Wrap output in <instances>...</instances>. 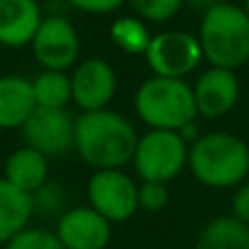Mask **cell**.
I'll return each mask as SVG.
<instances>
[{"mask_svg":"<svg viewBox=\"0 0 249 249\" xmlns=\"http://www.w3.org/2000/svg\"><path fill=\"white\" fill-rule=\"evenodd\" d=\"M70 86H72L74 105L83 112H96L105 109L116 96L118 77L109 61L90 57L74 66L70 74Z\"/></svg>","mask_w":249,"mask_h":249,"instance_id":"8fae6325","label":"cell"},{"mask_svg":"<svg viewBox=\"0 0 249 249\" xmlns=\"http://www.w3.org/2000/svg\"><path fill=\"white\" fill-rule=\"evenodd\" d=\"M33 81L20 74H4L0 77V129H22L35 112Z\"/></svg>","mask_w":249,"mask_h":249,"instance_id":"5bb4252c","label":"cell"},{"mask_svg":"<svg viewBox=\"0 0 249 249\" xmlns=\"http://www.w3.org/2000/svg\"><path fill=\"white\" fill-rule=\"evenodd\" d=\"M31 197H33L35 214L44 216V219H55L57 221L70 208L66 188L61 184H57V181H51V179H48L39 190H35Z\"/></svg>","mask_w":249,"mask_h":249,"instance_id":"ffe728a7","label":"cell"},{"mask_svg":"<svg viewBox=\"0 0 249 249\" xmlns=\"http://www.w3.org/2000/svg\"><path fill=\"white\" fill-rule=\"evenodd\" d=\"M190 144L177 131L149 129L138 138L131 158L133 173L140 181H168L177 179L188 168Z\"/></svg>","mask_w":249,"mask_h":249,"instance_id":"5b68a950","label":"cell"},{"mask_svg":"<svg viewBox=\"0 0 249 249\" xmlns=\"http://www.w3.org/2000/svg\"><path fill=\"white\" fill-rule=\"evenodd\" d=\"M171 201L168 184L162 181H138V206L144 212H162Z\"/></svg>","mask_w":249,"mask_h":249,"instance_id":"603a6c76","label":"cell"},{"mask_svg":"<svg viewBox=\"0 0 249 249\" xmlns=\"http://www.w3.org/2000/svg\"><path fill=\"white\" fill-rule=\"evenodd\" d=\"M133 109L149 129L179 131L184 124L197 121L193 86L184 79L151 77L140 83L133 96Z\"/></svg>","mask_w":249,"mask_h":249,"instance_id":"277c9868","label":"cell"},{"mask_svg":"<svg viewBox=\"0 0 249 249\" xmlns=\"http://www.w3.org/2000/svg\"><path fill=\"white\" fill-rule=\"evenodd\" d=\"M51 175V164L48 158L39 151L31 149V146H20V149L11 151L4 162V179L13 184L16 188L24 190V193L33 195L48 181Z\"/></svg>","mask_w":249,"mask_h":249,"instance_id":"2e32d148","label":"cell"},{"mask_svg":"<svg viewBox=\"0 0 249 249\" xmlns=\"http://www.w3.org/2000/svg\"><path fill=\"white\" fill-rule=\"evenodd\" d=\"M109 37L127 55H144L153 35L149 33L146 22L138 16H123L112 22Z\"/></svg>","mask_w":249,"mask_h":249,"instance_id":"d6986e66","label":"cell"},{"mask_svg":"<svg viewBox=\"0 0 249 249\" xmlns=\"http://www.w3.org/2000/svg\"><path fill=\"white\" fill-rule=\"evenodd\" d=\"M33 57L44 70L66 72L72 68L81 53V39L74 24L64 16H48L42 20L33 42Z\"/></svg>","mask_w":249,"mask_h":249,"instance_id":"ba28073f","label":"cell"},{"mask_svg":"<svg viewBox=\"0 0 249 249\" xmlns=\"http://www.w3.org/2000/svg\"><path fill=\"white\" fill-rule=\"evenodd\" d=\"M42 20L37 0H0V46H31Z\"/></svg>","mask_w":249,"mask_h":249,"instance_id":"4fadbf2b","label":"cell"},{"mask_svg":"<svg viewBox=\"0 0 249 249\" xmlns=\"http://www.w3.org/2000/svg\"><path fill=\"white\" fill-rule=\"evenodd\" d=\"M127 4L140 20L162 24L179 13L184 0H127Z\"/></svg>","mask_w":249,"mask_h":249,"instance_id":"44dd1931","label":"cell"},{"mask_svg":"<svg viewBox=\"0 0 249 249\" xmlns=\"http://www.w3.org/2000/svg\"><path fill=\"white\" fill-rule=\"evenodd\" d=\"M232 216L249 228V179L243 181L232 195Z\"/></svg>","mask_w":249,"mask_h":249,"instance_id":"d4e9b609","label":"cell"},{"mask_svg":"<svg viewBox=\"0 0 249 249\" xmlns=\"http://www.w3.org/2000/svg\"><path fill=\"white\" fill-rule=\"evenodd\" d=\"M199 46L203 59L214 68L236 70L249 59V18L232 2H214L199 22Z\"/></svg>","mask_w":249,"mask_h":249,"instance_id":"3957f363","label":"cell"},{"mask_svg":"<svg viewBox=\"0 0 249 249\" xmlns=\"http://www.w3.org/2000/svg\"><path fill=\"white\" fill-rule=\"evenodd\" d=\"M74 121L68 109L35 107L29 121L22 124L26 146L51 158H64L74 151Z\"/></svg>","mask_w":249,"mask_h":249,"instance_id":"9c48e42d","label":"cell"},{"mask_svg":"<svg viewBox=\"0 0 249 249\" xmlns=\"http://www.w3.org/2000/svg\"><path fill=\"white\" fill-rule=\"evenodd\" d=\"M197 114L203 118H221L236 107L241 99V81L234 70L210 66L193 86Z\"/></svg>","mask_w":249,"mask_h":249,"instance_id":"7c38bea8","label":"cell"},{"mask_svg":"<svg viewBox=\"0 0 249 249\" xmlns=\"http://www.w3.org/2000/svg\"><path fill=\"white\" fill-rule=\"evenodd\" d=\"M193 249H249V228L232 214H219L199 230Z\"/></svg>","mask_w":249,"mask_h":249,"instance_id":"e0dca14e","label":"cell"},{"mask_svg":"<svg viewBox=\"0 0 249 249\" xmlns=\"http://www.w3.org/2000/svg\"><path fill=\"white\" fill-rule=\"evenodd\" d=\"M243 9H245V13H247V18H249V0H245V2H243Z\"/></svg>","mask_w":249,"mask_h":249,"instance_id":"484cf974","label":"cell"},{"mask_svg":"<svg viewBox=\"0 0 249 249\" xmlns=\"http://www.w3.org/2000/svg\"><path fill=\"white\" fill-rule=\"evenodd\" d=\"M247 66H249V59H247Z\"/></svg>","mask_w":249,"mask_h":249,"instance_id":"4316f807","label":"cell"},{"mask_svg":"<svg viewBox=\"0 0 249 249\" xmlns=\"http://www.w3.org/2000/svg\"><path fill=\"white\" fill-rule=\"evenodd\" d=\"M144 59L155 77L184 79L203 61V53L197 35L188 31H162L151 37Z\"/></svg>","mask_w":249,"mask_h":249,"instance_id":"52a82bcc","label":"cell"},{"mask_svg":"<svg viewBox=\"0 0 249 249\" xmlns=\"http://www.w3.org/2000/svg\"><path fill=\"white\" fill-rule=\"evenodd\" d=\"M53 232L64 249H107L114 236V225L86 203L70 206L55 221Z\"/></svg>","mask_w":249,"mask_h":249,"instance_id":"30bf717a","label":"cell"},{"mask_svg":"<svg viewBox=\"0 0 249 249\" xmlns=\"http://www.w3.org/2000/svg\"><path fill=\"white\" fill-rule=\"evenodd\" d=\"M0 249H64L61 243L57 241L55 232L46 228H26L22 234H18L13 241H9L7 245Z\"/></svg>","mask_w":249,"mask_h":249,"instance_id":"7402d4cb","label":"cell"},{"mask_svg":"<svg viewBox=\"0 0 249 249\" xmlns=\"http://www.w3.org/2000/svg\"><path fill=\"white\" fill-rule=\"evenodd\" d=\"M138 138L133 123L109 107L83 112L74 121V153L94 171L131 164Z\"/></svg>","mask_w":249,"mask_h":249,"instance_id":"6da1fadb","label":"cell"},{"mask_svg":"<svg viewBox=\"0 0 249 249\" xmlns=\"http://www.w3.org/2000/svg\"><path fill=\"white\" fill-rule=\"evenodd\" d=\"M33 216V197L0 177V247L31 228Z\"/></svg>","mask_w":249,"mask_h":249,"instance_id":"9a60e30c","label":"cell"},{"mask_svg":"<svg viewBox=\"0 0 249 249\" xmlns=\"http://www.w3.org/2000/svg\"><path fill=\"white\" fill-rule=\"evenodd\" d=\"M88 206L112 225L127 223L138 214V181L124 168L94 171L88 179Z\"/></svg>","mask_w":249,"mask_h":249,"instance_id":"8992f818","label":"cell"},{"mask_svg":"<svg viewBox=\"0 0 249 249\" xmlns=\"http://www.w3.org/2000/svg\"><path fill=\"white\" fill-rule=\"evenodd\" d=\"M70 7H74L81 13H90V16H107V13H116L127 4V0H68Z\"/></svg>","mask_w":249,"mask_h":249,"instance_id":"cb8c5ba5","label":"cell"},{"mask_svg":"<svg viewBox=\"0 0 249 249\" xmlns=\"http://www.w3.org/2000/svg\"><path fill=\"white\" fill-rule=\"evenodd\" d=\"M33 81V94L37 107L64 109L72 101V86L70 77L59 70H42Z\"/></svg>","mask_w":249,"mask_h":249,"instance_id":"ac0fdd59","label":"cell"},{"mask_svg":"<svg viewBox=\"0 0 249 249\" xmlns=\"http://www.w3.org/2000/svg\"><path fill=\"white\" fill-rule=\"evenodd\" d=\"M188 171L206 188L234 190L249 177V144L230 131L201 133L188 149Z\"/></svg>","mask_w":249,"mask_h":249,"instance_id":"7a4b0ae2","label":"cell"}]
</instances>
